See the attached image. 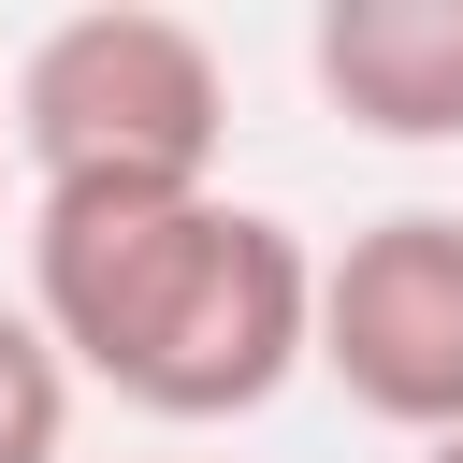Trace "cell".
<instances>
[{
  "mask_svg": "<svg viewBox=\"0 0 463 463\" xmlns=\"http://www.w3.org/2000/svg\"><path fill=\"white\" fill-rule=\"evenodd\" d=\"M29 318L58 362L145 420H260L318 362V260L260 203H101L43 217L29 203Z\"/></svg>",
  "mask_w": 463,
  "mask_h": 463,
  "instance_id": "obj_1",
  "label": "cell"
},
{
  "mask_svg": "<svg viewBox=\"0 0 463 463\" xmlns=\"http://www.w3.org/2000/svg\"><path fill=\"white\" fill-rule=\"evenodd\" d=\"M14 159H29V203L43 217H101V203H203L217 188V130H232V87H217V43L159 0H101V14H58L29 58H14Z\"/></svg>",
  "mask_w": 463,
  "mask_h": 463,
  "instance_id": "obj_2",
  "label": "cell"
},
{
  "mask_svg": "<svg viewBox=\"0 0 463 463\" xmlns=\"http://www.w3.org/2000/svg\"><path fill=\"white\" fill-rule=\"evenodd\" d=\"M318 376L391 434H463V217L405 203L318 260Z\"/></svg>",
  "mask_w": 463,
  "mask_h": 463,
  "instance_id": "obj_3",
  "label": "cell"
},
{
  "mask_svg": "<svg viewBox=\"0 0 463 463\" xmlns=\"http://www.w3.org/2000/svg\"><path fill=\"white\" fill-rule=\"evenodd\" d=\"M304 72L376 145H463V0H318Z\"/></svg>",
  "mask_w": 463,
  "mask_h": 463,
  "instance_id": "obj_4",
  "label": "cell"
},
{
  "mask_svg": "<svg viewBox=\"0 0 463 463\" xmlns=\"http://www.w3.org/2000/svg\"><path fill=\"white\" fill-rule=\"evenodd\" d=\"M72 362H58V333L29 318V304H0V463H58L72 449Z\"/></svg>",
  "mask_w": 463,
  "mask_h": 463,
  "instance_id": "obj_5",
  "label": "cell"
},
{
  "mask_svg": "<svg viewBox=\"0 0 463 463\" xmlns=\"http://www.w3.org/2000/svg\"><path fill=\"white\" fill-rule=\"evenodd\" d=\"M420 463H463V434H434V449H420Z\"/></svg>",
  "mask_w": 463,
  "mask_h": 463,
  "instance_id": "obj_6",
  "label": "cell"
},
{
  "mask_svg": "<svg viewBox=\"0 0 463 463\" xmlns=\"http://www.w3.org/2000/svg\"><path fill=\"white\" fill-rule=\"evenodd\" d=\"M0 145H14V116H0Z\"/></svg>",
  "mask_w": 463,
  "mask_h": 463,
  "instance_id": "obj_7",
  "label": "cell"
}]
</instances>
